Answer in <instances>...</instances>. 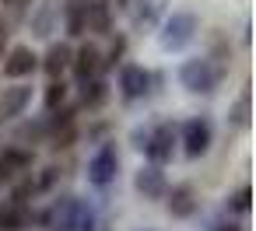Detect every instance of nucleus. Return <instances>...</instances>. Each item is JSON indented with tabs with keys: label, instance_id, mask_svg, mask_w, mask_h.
<instances>
[{
	"label": "nucleus",
	"instance_id": "nucleus-1",
	"mask_svg": "<svg viewBox=\"0 0 256 231\" xmlns=\"http://www.w3.org/2000/svg\"><path fill=\"white\" fill-rule=\"evenodd\" d=\"M221 63H214V56H200V60H186L182 70H179V81L190 88V91H204L210 95L221 81Z\"/></svg>",
	"mask_w": 256,
	"mask_h": 231
},
{
	"label": "nucleus",
	"instance_id": "nucleus-2",
	"mask_svg": "<svg viewBox=\"0 0 256 231\" xmlns=\"http://www.w3.org/2000/svg\"><path fill=\"white\" fill-rule=\"evenodd\" d=\"M193 35H196V14L176 11L162 28V49H182L193 42Z\"/></svg>",
	"mask_w": 256,
	"mask_h": 231
},
{
	"label": "nucleus",
	"instance_id": "nucleus-3",
	"mask_svg": "<svg viewBox=\"0 0 256 231\" xmlns=\"http://www.w3.org/2000/svg\"><path fill=\"white\" fill-rule=\"evenodd\" d=\"M116 168H120V154H116V147L112 144H106L95 158H92V165H88V179H92V186H109L112 179H116Z\"/></svg>",
	"mask_w": 256,
	"mask_h": 231
},
{
	"label": "nucleus",
	"instance_id": "nucleus-4",
	"mask_svg": "<svg viewBox=\"0 0 256 231\" xmlns=\"http://www.w3.org/2000/svg\"><path fill=\"white\" fill-rule=\"evenodd\" d=\"M144 151H148V158H151L154 165L168 161V158H172V151H176V126H172V123H162L154 133H148Z\"/></svg>",
	"mask_w": 256,
	"mask_h": 231
},
{
	"label": "nucleus",
	"instance_id": "nucleus-5",
	"mask_svg": "<svg viewBox=\"0 0 256 231\" xmlns=\"http://www.w3.org/2000/svg\"><path fill=\"white\" fill-rule=\"evenodd\" d=\"M182 144H186V154L190 158L207 154V147H210V123L207 119H190L182 126Z\"/></svg>",
	"mask_w": 256,
	"mask_h": 231
},
{
	"label": "nucleus",
	"instance_id": "nucleus-6",
	"mask_svg": "<svg viewBox=\"0 0 256 231\" xmlns=\"http://www.w3.org/2000/svg\"><path fill=\"white\" fill-rule=\"evenodd\" d=\"M196 210H200V193L190 182H182L168 193V214L172 217H193Z\"/></svg>",
	"mask_w": 256,
	"mask_h": 231
},
{
	"label": "nucleus",
	"instance_id": "nucleus-7",
	"mask_svg": "<svg viewBox=\"0 0 256 231\" xmlns=\"http://www.w3.org/2000/svg\"><path fill=\"white\" fill-rule=\"evenodd\" d=\"M28 102H32V84L4 88V95H0V119H14V116H22Z\"/></svg>",
	"mask_w": 256,
	"mask_h": 231
},
{
	"label": "nucleus",
	"instance_id": "nucleus-8",
	"mask_svg": "<svg viewBox=\"0 0 256 231\" xmlns=\"http://www.w3.org/2000/svg\"><path fill=\"white\" fill-rule=\"evenodd\" d=\"M39 67V56L32 53V46H14L4 60V74L8 77H28L32 70Z\"/></svg>",
	"mask_w": 256,
	"mask_h": 231
},
{
	"label": "nucleus",
	"instance_id": "nucleus-9",
	"mask_svg": "<svg viewBox=\"0 0 256 231\" xmlns=\"http://www.w3.org/2000/svg\"><path fill=\"white\" fill-rule=\"evenodd\" d=\"M120 88H123V98H140L144 91H148V70L144 67H137V63H126L123 70H120Z\"/></svg>",
	"mask_w": 256,
	"mask_h": 231
},
{
	"label": "nucleus",
	"instance_id": "nucleus-10",
	"mask_svg": "<svg viewBox=\"0 0 256 231\" xmlns=\"http://www.w3.org/2000/svg\"><path fill=\"white\" fill-rule=\"evenodd\" d=\"M134 186H137V193H140L144 200H158V196L165 193V175H162V168H158V165H148V168H140V172H137Z\"/></svg>",
	"mask_w": 256,
	"mask_h": 231
},
{
	"label": "nucleus",
	"instance_id": "nucleus-11",
	"mask_svg": "<svg viewBox=\"0 0 256 231\" xmlns=\"http://www.w3.org/2000/svg\"><path fill=\"white\" fill-rule=\"evenodd\" d=\"M95 70H102V60H98V46L88 42V46H81L78 56H74V77H78L81 84H88Z\"/></svg>",
	"mask_w": 256,
	"mask_h": 231
},
{
	"label": "nucleus",
	"instance_id": "nucleus-12",
	"mask_svg": "<svg viewBox=\"0 0 256 231\" xmlns=\"http://www.w3.org/2000/svg\"><path fill=\"white\" fill-rule=\"evenodd\" d=\"M74 214H78V203L70 196H64L50 214V228L53 231H74Z\"/></svg>",
	"mask_w": 256,
	"mask_h": 231
},
{
	"label": "nucleus",
	"instance_id": "nucleus-13",
	"mask_svg": "<svg viewBox=\"0 0 256 231\" xmlns=\"http://www.w3.org/2000/svg\"><path fill=\"white\" fill-rule=\"evenodd\" d=\"M67 63H70V46H64V42H56V46H50V53H46V63H42V70L56 81L64 70H67Z\"/></svg>",
	"mask_w": 256,
	"mask_h": 231
},
{
	"label": "nucleus",
	"instance_id": "nucleus-14",
	"mask_svg": "<svg viewBox=\"0 0 256 231\" xmlns=\"http://www.w3.org/2000/svg\"><path fill=\"white\" fill-rule=\"evenodd\" d=\"M84 25L92 32H109V0H88Z\"/></svg>",
	"mask_w": 256,
	"mask_h": 231
},
{
	"label": "nucleus",
	"instance_id": "nucleus-15",
	"mask_svg": "<svg viewBox=\"0 0 256 231\" xmlns=\"http://www.w3.org/2000/svg\"><path fill=\"white\" fill-rule=\"evenodd\" d=\"M84 11H88V0H67V35H84L88 25H84Z\"/></svg>",
	"mask_w": 256,
	"mask_h": 231
},
{
	"label": "nucleus",
	"instance_id": "nucleus-16",
	"mask_svg": "<svg viewBox=\"0 0 256 231\" xmlns=\"http://www.w3.org/2000/svg\"><path fill=\"white\" fill-rule=\"evenodd\" d=\"M28 221L25 207L22 203H8V207H0V231H22Z\"/></svg>",
	"mask_w": 256,
	"mask_h": 231
},
{
	"label": "nucleus",
	"instance_id": "nucleus-17",
	"mask_svg": "<svg viewBox=\"0 0 256 231\" xmlns=\"http://www.w3.org/2000/svg\"><path fill=\"white\" fill-rule=\"evenodd\" d=\"M232 123H235L238 130H249V88H242V95L235 98V105H232Z\"/></svg>",
	"mask_w": 256,
	"mask_h": 231
},
{
	"label": "nucleus",
	"instance_id": "nucleus-18",
	"mask_svg": "<svg viewBox=\"0 0 256 231\" xmlns=\"http://www.w3.org/2000/svg\"><path fill=\"white\" fill-rule=\"evenodd\" d=\"M162 14V0H140V7H137V14H134V21L137 25H154V18Z\"/></svg>",
	"mask_w": 256,
	"mask_h": 231
},
{
	"label": "nucleus",
	"instance_id": "nucleus-19",
	"mask_svg": "<svg viewBox=\"0 0 256 231\" xmlns=\"http://www.w3.org/2000/svg\"><path fill=\"white\" fill-rule=\"evenodd\" d=\"M64 98H67V88H64V81L56 77V81H50V88H46V109H56V105H64Z\"/></svg>",
	"mask_w": 256,
	"mask_h": 231
},
{
	"label": "nucleus",
	"instance_id": "nucleus-20",
	"mask_svg": "<svg viewBox=\"0 0 256 231\" xmlns=\"http://www.w3.org/2000/svg\"><path fill=\"white\" fill-rule=\"evenodd\" d=\"M102 102H106V84L102 81H92L84 88V105H102Z\"/></svg>",
	"mask_w": 256,
	"mask_h": 231
},
{
	"label": "nucleus",
	"instance_id": "nucleus-21",
	"mask_svg": "<svg viewBox=\"0 0 256 231\" xmlns=\"http://www.w3.org/2000/svg\"><path fill=\"white\" fill-rule=\"evenodd\" d=\"M50 14H53V7L42 4V11L36 14V35H50Z\"/></svg>",
	"mask_w": 256,
	"mask_h": 231
},
{
	"label": "nucleus",
	"instance_id": "nucleus-22",
	"mask_svg": "<svg viewBox=\"0 0 256 231\" xmlns=\"http://www.w3.org/2000/svg\"><path fill=\"white\" fill-rule=\"evenodd\" d=\"M232 207H235L238 214H246V210H249V186H242V189L232 196Z\"/></svg>",
	"mask_w": 256,
	"mask_h": 231
},
{
	"label": "nucleus",
	"instance_id": "nucleus-23",
	"mask_svg": "<svg viewBox=\"0 0 256 231\" xmlns=\"http://www.w3.org/2000/svg\"><path fill=\"white\" fill-rule=\"evenodd\" d=\"M42 172H46V175L36 182V189H50V186L56 182V172H60V168H56V165H50V168H42Z\"/></svg>",
	"mask_w": 256,
	"mask_h": 231
},
{
	"label": "nucleus",
	"instance_id": "nucleus-24",
	"mask_svg": "<svg viewBox=\"0 0 256 231\" xmlns=\"http://www.w3.org/2000/svg\"><path fill=\"white\" fill-rule=\"evenodd\" d=\"M4 42H8V32H0V56H4Z\"/></svg>",
	"mask_w": 256,
	"mask_h": 231
},
{
	"label": "nucleus",
	"instance_id": "nucleus-25",
	"mask_svg": "<svg viewBox=\"0 0 256 231\" xmlns=\"http://www.w3.org/2000/svg\"><path fill=\"white\" fill-rule=\"evenodd\" d=\"M221 231H238V224H221Z\"/></svg>",
	"mask_w": 256,
	"mask_h": 231
},
{
	"label": "nucleus",
	"instance_id": "nucleus-26",
	"mask_svg": "<svg viewBox=\"0 0 256 231\" xmlns=\"http://www.w3.org/2000/svg\"><path fill=\"white\" fill-rule=\"evenodd\" d=\"M116 7H130V0H116Z\"/></svg>",
	"mask_w": 256,
	"mask_h": 231
},
{
	"label": "nucleus",
	"instance_id": "nucleus-27",
	"mask_svg": "<svg viewBox=\"0 0 256 231\" xmlns=\"http://www.w3.org/2000/svg\"><path fill=\"white\" fill-rule=\"evenodd\" d=\"M4 4H14V0H4Z\"/></svg>",
	"mask_w": 256,
	"mask_h": 231
}]
</instances>
